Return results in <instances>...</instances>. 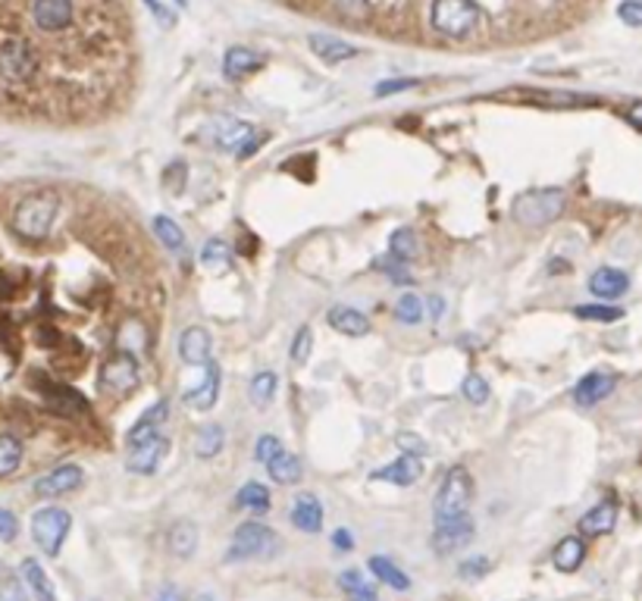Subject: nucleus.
<instances>
[{"label":"nucleus","mask_w":642,"mask_h":601,"mask_svg":"<svg viewBox=\"0 0 642 601\" xmlns=\"http://www.w3.org/2000/svg\"><path fill=\"white\" fill-rule=\"evenodd\" d=\"M122 0H0V107L72 110L122 72Z\"/></svg>","instance_id":"f257e3e1"},{"label":"nucleus","mask_w":642,"mask_h":601,"mask_svg":"<svg viewBox=\"0 0 642 601\" xmlns=\"http://www.w3.org/2000/svg\"><path fill=\"white\" fill-rule=\"evenodd\" d=\"M470 498H474V482H470V473L464 467H452L442 480L439 491H436V520L442 517H464L470 508Z\"/></svg>","instance_id":"f03ea898"},{"label":"nucleus","mask_w":642,"mask_h":601,"mask_svg":"<svg viewBox=\"0 0 642 601\" xmlns=\"http://www.w3.org/2000/svg\"><path fill=\"white\" fill-rule=\"evenodd\" d=\"M60 210V201L53 195H35L25 197L16 207V216H13V225L16 232H23L25 238H44L53 225V216Z\"/></svg>","instance_id":"7ed1b4c3"},{"label":"nucleus","mask_w":642,"mask_h":601,"mask_svg":"<svg viewBox=\"0 0 642 601\" xmlns=\"http://www.w3.org/2000/svg\"><path fill=\"white\" fill-rule=\"evenodd\" d=\"M429 19L433 25L448 38H467L474 32L476 19V6L470 0H433V10H429Z\"/></svg>","instance_id":"20e7f679"},{"label":"nucleus","mask_w":642,"mask_h":601,"mask_svg":"<svg viewBox=\"0 0 642 601\" xmlns=\"http://www.w3.org/2000/svg\"><path fill=\"white\" fill-rule=\"evenodd\" d=\"M279 551V536L264 523H242L232 536L229 561H244V558H270Z\"/></svg>","instance_id":"39448f33"},{"label":"nucleus","mask_w":642,"mask_h":601,"mask_svg":"<svg viewBox=\"0 0 642 601\" xmlns=\"http://www.w3.org/2000/svg\"><path fill=\"white\" fill-rule=\"evenodd\" d=\"M564 210V191H530L514 204V220L523 225H549Z\"/></svg>","instance_id":"423d86ee"},{"label":"nucleus","mask_w":642,"mask_h":601,"mask_svg":"<svg viewBox=\"0 0 642 601\" xmlns=\"http://www.w3.org/2000/svg\"><path fill=\"white\" fill-rule=\"evenodd\" d=\"M70 526H72V517L66 514L63 508H44L32 517V536H35L38 549L53 558L60 555L63 539L70 536Z\"/></svg>","instance_id":"0eeeda50"},{"label":"nucleus","mask_w":642,"mask_h":601,"mask_svg":"<svg viewBox=\"0 0 642 601\" xmlns=\"http://www.w3.org/2000/svg\"><path fill=\"white\" fill-rule=\"evenodd\" d=\"M101 386H104L107 392H116V395L132 392V388L139 386V360H135L126 348L116 351L113 358L101 367Z\"/></svg>","instance_id":"6e6552de"},{"label":"nucleus","mask_w":642,"mask_h":601,"mask_svg":"<svg viewBox=\"0 0 642 601\" xmlns=\"http://www.w3.org/2000/svg\"><path fill=\"white\" fill-rule=\"evenodd\" d=\"M474 520L470 514L464 517H442L436 520L433 529V549L436 551H452V549H464V545L474 542Z\"/></svg>","instance_id":"1a4fd4ad"},{"label":"nucleus","mask_w":642,"mask_h":601,"mask_svg":"<svg viewBox=\"0 0 642 601\" xmlns=\"http://www.w3.org/2000/svg\"><path fill=\"white\" fill-rule=\"evenodd\" d=\"M614 386H618V376L614 373H586L583 379L573 386V401H577L580 407H592L599 405V401H605L608 395L614 392Z\"/></svg>","instance_id":"9d476101"},{"label":"nucleus","mask_w":642,"mask_h":601,"mask_svg":"<svg viewBox=\"0 0 642 601\" xmlns=\"http://www.w3.org/2000/svg\"><path fill=\"white\" fill-rule=\"evenodd\" d=\"M167 451H169V442L163 439V435H157V439L129 451L126 467L132 470V473H139V476H151V473H157V467H160L163 457H167Z\"/></svg>","instance_id":"9b49d317"},{"label":"nucleus","mask_w":642,"mask_h":601,"mask_svg":"<svg viewBox=\"0 0 642 601\" xmlns=\"http://www.w3.org/2000/svg\"><path fill=\"white\" fill-rule=\"evenodd\" d=\"M167 416H169V405H167V401H157L154 407H148V411L139 416V423L129 429V435H126L129 448H139V445H145V442L157 439L160 426H167Z\"/></svg>","instance_id":"f8f14e48"},{"label":"nucleus","mask_w":642,"mask_h":601,"mask_svg":"<svg viewBox=\"0 0 642 601\" xmlns=\"http://www.w3.org/2000/svg\"><path fill=\"white\" fill-rule=\"evenodd\" d=\"M251 135H254V129H251L248 122H238V119L216 122V145L226 150H238V157L254 154L257 141H251Z\"/></svg>","instance_id":"ddd939ff"},{"label":"nucleus","mask_w":642,"mask_h":601,"mask_svg":"<svg viewBox=\"0 0 642 601\" xmlns=\"http://www.w3.org/2000/svg\"><path fill=\"white\" fill-rule=\"evenodd\" d=\"M423 476V461L417 454H401L395 463H388V467H382L373 473V480L379 482H388V486H414L417 480Z\"/></svg>","instance_id":"4468645a"},{"label":"nucleus","mask_w":642,"mask_h":601,"mask_svg":"<svg viewBox=\"0 0 642 601\" xmlns=\"http://www.w3.org/2000/svg\"><path fill=\"white\" fill-rule=\"evenodd\" d=\"M79 486H81V467L66 463V467H57L47 476H41V480L35 482V491L44 498H57V495H66V491H72Z\"/></svg>","instance_id":"2eb2a0df"},{"label":"nucleus","mask_w":642,"mask_h":601,"mask_svg":"<svg viewBox=\"0 0 642 601\" xmlns=\"http://www.w3.org/2000/svg\"><path fill=\"white\" fill-rule=\"evenodd\" d=\"M630 289V276L624 270H614V266H602L589 276V291L602 300H614Z\"/></svg>","instance_id":"dca6fc26"},{"label":"nucleus","mask_w":642,"mask_h":601,"mask_svg":"<svg viewBox=\"0 0 642 601\" xmlns=\"http://www.w3.org/2000/svg\"><path fill=\"white\" fill-rule=\"evenodd\" d=\"M216 395H220V367L207 364L204 370V379L197 382V388L186 392V405L191 411H210L216 405Z\"/></svg>","instance_id":"f3484780"},{"label":"nucleus","mask_w":642,"mask_h":601,"mask_svg":"<svg viewBox=\"0 0 642 601\" xmlns=\"http://www.w3.org/2000/svg\"><path fill=\"white\" fill-rule=\"evenodd\" d=\"M179 354L188 367H207L210 364V336L201 326H191L179 339Z\"/></svg>","instance_id":"a211bd4d"},{"label":"nucleus","mask_w":642,"mask_h":601,"mask_svg":"<svg viewBox=\"0 0 642 601\" xmlns=\"http://www.w3.org/2000/svg\"><path fill=\"white\" fill-rule=\"evenodd\" d=\"M292 523L304 532H320V526H323V504H320L311 491H302V495L292 501Z\"/></svg>","instance_id":"6ab92c4d"},{"label":"nucleus","mask_w":642,"mask_h":601,"mask_svg":"<svg viewBox=\"0 0 642 601\" xmlns=\"http://www.w3.org/2000/svg\"><path fill=\"white\" fill-rule=\"evenodd\" d=\"M614 526H618V504L614 501L596 504V508L580 517V529H583L586 536H608Z\"/></svg>","instance_id":"aec40b11"},{"label":"nucleus","mask_w":642,"mask_h":601,"mask_svg":"<svg viewBox=\"0 0 642 601\" xmlns=\"http://www.w3.org/2000/svg\"><path fill=\"white\" fill-rule=\"evenodd\" d=\"M583 561H586V542L580 536L561 539V542L555 545V551H551V564H555V570H561V573L580 570Z\"/></svg>","instance_id":"412c9836"},{"label":"nucleus","mask_w":642,"mask_h":601,"mask_svg":"<svg viewBox=\"0 0 642 601\" xmlns=\"http://www.w3.org/2000/svg\"><path fill=\"white\" fill-rule=\"evenodd\" d=\"M330 326L336 332H341V336H354V339H360V336L370 332V320H367L360 310L345 307V304H339V307H332L330 310Z\"/></svg>","instance_id":"4be33fe9"},{"label":"nucleus","mask_w":642,"mask_h":601,"mask_svg":"<svg viewBox=\"0 0 642 601\" xmlns=\"http://www.w3.org/2000/svg\"><path fill=\"white\" fill-rule=\"evenodd\" d=\"M264 66V57L257 51H244V47H232L223 60V70H226L229 79H242V75H251Z\"/></svg>","instance_id":"5701e85b"},{"label":"nucleus","mask_w":642,"mask_h":601,"mask_svg":"<svg viewBox=\"0 0 642 601\" xmlns=\"http://www.w3.org/2000/svg\"><path fill=\"white\" fill-rule=\"evenodd\" d=\"M23 579H25V586L32 589V596H35V601H57V592H53V583L47 579V573L41 570V564L38 561H23Z\"/></svg>","instance_id":"b1692460"},{"label":"nucleus","mask_w":642,"mask_h":601,"mask_svg":"<svg viewBox=\"0 0 642 601\" xmlns=\"http://www.w3.org/2000/svg\"><path fill=\"white\" fill-rule=\"evenodd\" d=\"M370 573H373L377 579H382V583H386L388 589H398V592H407V589H411V579L405 577V570H401L398 564L388 561V558H382V555L370 558Z\"/></svg>","instance_id":"393cba45"},{"label":"nucleus","mask_w":642,"mask_h":601,"mask_svg":"<svg viewBox=\"0 0 642 601\" xmlns=\"http://www.w3.org/2000/svg\"><path fill=\"white\" fill-rule=\"evenodd\" d=\"M195 549H197V526L188 520L176 523L173 529H169V551H173L176 558H191Z\"/></svg>","instance_id":"a878e982"},{"label":"nucleus","mask_w":642,"mask_h":601,"mask_svg":"<svg viewBox=\"0 0 642 601\" xmlns=\"http://www.w3.org/2000/svg\"><path fill=\"white\" fill-rule=\"evenodd\" d=\"M266 470H270L273 480L283 482V486H292V482L302 480V461H298L295 454H289V451H283L279 457H273V461L266 463Z\"/></svg>","instance_id":"bb28decb"},{"label":"nucleus","mask_w":642,"mask_h":601,"mask_svg":"<svg viewBox=\"0 0 642 601\" xmlns=\"http://www.w3.org/2000/svg\"><path fill=\"white\" fill-rule=\"evenodd\" d=\"M311 47L323 60H330V63H339V60H348V57H354V53H358L351 44H345V41H339V38H332V35H313Z\"/></svg>","instance_id":"cd10ccee"},{"label":"nucleus","mask_w":642,"mask_h":601,"mask_svg":"<svg viewBox=\"0 0 642 601\" xmlns=\"http://www.w3.org/2000/svg\"><path fill=\"white\" fill-rule=\"evenodd\" d=\"M223 426H216V423H210V426H201L197 429V435H195V451H197V457H214V454H220L223 451Z\"/></svg>","instance_id":"c85d7f7f"},{"label":"nucleus","mask_w":642,"mask_h":601,"mask_svg":"<svg viewBox=\"0 0 642 601\" xmlns=\"http://www.w3.org/2000/svg\"><path fill=\"white\" fill-rule=\"evenodd\" d=\"M238 508L264 514V510H270V491L261 482H248V486H242V491H238Z\"/></svg>","instance_id":"c756f323"},{"label":"nucleus","mask_w":642,"mask_h":601,"mask_svg":"<svg viewBox=\"0 0 642 601\" xmlns=\"http://www.w3.org/2000/svg\"><path fill=\"white\" fill-rule=\"evenodd\" d=\"M154 232L169 251H182L186 248V232L179 229V223H173L169 216H154Z\"/></svg>","instance_id":"7c9ffc66"},{"label":"nucleus","mask_w":642,"mask_h":601,"mask_svg":"<svg viewBox=\"0 0 642 601\" xmlns=\"http://www.w3.org/2000/svg\"><path fill=\"white\" fill-rule=\"evenodd\" d=\"M229 248L220 242V238H210L207 244H204V251H201V263L207 266V270H216V272H223V270H229Z\"/></svg>","instance_id":"2f4dec72"},{"label":"nucleus","mask_w":642,"mask_h":601,"mask_svg":"<svg viewBox=\"0 0 642 601\" xmlns=\"http://www.w3.org/2000/svg\"><path fill=\"white\" fill-rule=\"evenodd\" d=\"M23 461V445L13 435H0V476H10Z\"/></svg>","instance_id":"473e14b6"},{"label":"nucleus","mask_w":642,"mask_h":601,"mask_svg":"<svg viewBox=\"0 0 642 601\" xmlns=\"http://www.w3.org/2000/svg\"><path fill=\"white\" fill-rule=\"evenodd\" d=\"M388 251H392V257H398V261H407V257L417 254V235L414 229H398L392 235V242H388Z\"/></svg>","instance_id":"72a5a7b5"},{"label":"nucleus","mask_w":642,"mask_h":601,"mask_svg":"<svg viewBox=\"0 0 642 601\" xmlns=\"http://www.w3.org/2000/svg\"><path fill=\"white\" fill-rule=\"evenodd\" d=\"M395 317H398L401 323H407V326L420 323L423 320V300L417 295H401L398 304H395Z\"/></svg>","instance_id":"f704fd0d"},{"label":"nucleus","mask_w":642,"mask_h":601,"mask_svg":"<svg viewBox=\"0 0 642 601\" xmlns=\"http://www.w3.org/2000/svg\"><path fill=\"white\" fill-rule=\"evenodd\" d=\"M248 388H251V398H254L257 405H270L273 392H276V373H257Z\"/></svg>","instance_id":"c9c22d12"},{"label":"nucleus","mask_w":642,"mask_h":601,"mask_svg":"<svg viewBox=\"0 0 642 601\" xmlns=\"http://www.w3.org/2000/svg\"><path fill=\"white\" fill-rule=\"evenodd\" d=\"M573 313H577L580 320H599V323H614V320L624 317V310H618V307H605V304H583Z\"/></svg>","instance_id":"e433bc0d"},{"label":"nucleus","mask_w":642,"mask_h":601,"mask_svg":"<svg viewBox=\"0 0 642 601\" xmlns=\"http://www.w3.org/2000/svg\"><path fill=\"white\" fill-rule=\"evenodd\" d=\"M373 266L382 270V272H388V279H392L395 285H411L414 282V276L407 272L405 261H398V257H382V261H377Z\"/></svg>","instance_id":"4c0bfd02"},{"label":"nucleus","mask_w":642,"mask_h":601,"mask_svg":"<svg viewBox=\"0 0 642 601\" xmlns=\"http://www.w3.org/2000/svg\"><path fill=\"white\" fill-rule=\"evenodd\" d=\"M461 392H464V398H467L470 405H483V401H489V382L483 379V376L470 373L467 379H464Z\"/></svg>","instance_id":"58836bf2"},{"label":"nucleus","mask_w":642,"mask_h":601,"mask_svg":"<svg viewBox=\"0 0 642 601\" xmlns=\"http://www.w3.org/2000/svg\"><path fill=\"white\" fill-rule=\"evenodd\" d=\"M311 348H313V336H311V329L304 326V329H298L295 341H292V360H295V364H307Z\"/></svg>","instance_id":"ea45409f"},{"label":"nucleus","mask_w":642,"mask_h":601,"mask_svg":"<svg viewBox=\"0 0 642 601\" xmlns=\"http://www.w3.org/2000/svg\"><path fill=\"white\" fill-rule=\"evenodd\" d=\"M283 451H285V448H283V442H279L276 435H264V439L257 442V448H254V457H257V461H261L264 467H266V463H270L273 457L283 454Z\"/></svg>","instance_id":"a19ab883"},{"label":"nucleus","mask_w":642,"mask_h":601,"mask_svg":"<svg viewBox=\"0 0 642 601\" xmlns=\"http://www.w3.org/2000/svg\"><path fill=\"white\" fill-rule=\"evenodd\" d=\"M489 567H492L489 558H467V561L461 564V577L464 579H480V577H486L489 573Z\"/></svg>","instance_id":"79ce46f5"},{"label":"nucleus","mask_w":642,"mask_h":601,"mask_svg":"<svg viewBox=\"0 0 642 601\" xmlns=\"http://www.w3.org/2000/svg\"><path fill=\"white\" fill-rule=\"evenodd\" d=\"M16 532H19L16 517H13L6 508H0V542H13V539H16Z\"/></svg>","instance_id":"37998d69"},{"label":"nucleus","mask_w":642,"mask_h":601,"mask_svg":"<svg viewBox=\"0 0 642 601\" xmlns=\"http://www.w3.org/2000/svg\"><path fill=\"white\" fill-rule=\"evenodd\" d=\"M618 13H620V19H624L627 25H642V4L639 0H627Z\"/></svg>","instance_id":"c03bdc74"},{"label":"nucleus","mask_w":642,"mask_h":601,"mask_svg":"<svg viewBox=\"0 0 642 601\" xmlns=\"http://www.w3.org/2000/svg\"><path fill=\"white\" fill-rule=\"evenodd\" d=\"M0 601H29V596H25V589L19 583H10L0 592Z\"/></svg>","instance_id":"a18cd8bd"},{"label":"nucleus","mask_w":642,"mask_h":601,"mask_svg":"<svg viewBox=\"0 0 642 601\" xmlns=\"http://www.w3.org/2000/svg\"><path fill=\"white\" fill-rule=\"evenodd\" d=\"M398 445H401V448H411V451H405V454H417V457L426 454V445H423L420 439H414V435H401Z\"/></svg>","instance_id":"49530a36"},{"label":"nucleus","mask_w":642,"mask_h":601,"mask_svg":"<svg viewBox=\"0 0 642 601\" xmlns=\"http://www.w3.org/2000/svg\"><path fill=\"white\" fill-rule=\"evenodd\" d=\"M332 545H336L339 551H348L354 545V539H351V532L348 529H339V532H332Z\"/></svg>","instance_id":"de8ad7c7"},{"label":"nucleus","mask_w":642,"mask_h":601,"mask_svg":"<svg viewBox=\"0 0 642 601\" xmlns=\"http://www.w3.org/2000/svg\"><path fill=\"white\" fill-rule=\"evenodd\" d=\"M414 81H386V85H379L377 91L379 94H388V91H405V88H411Z\"/></svg>","instance_id":"09e8293b"},{"label":"nucleus","mask_w":642,"mask_h":601,"mask_svg":"<svg viewBox=\"0 0 642 601\" xmlns=\"http://www.w3.org/2000/svg\"><path fill=\"white\" fill-rule=\"evenodd\" d=\"M351 601H379L377 598V592L370 589V583L364 586V589H358V592H351Z\"/></svg>","instance_id":"8fccbe9b"},{"label":"nucleus","mask_w":642,"mask_h":601,"mask_svg":"<svg viewBox=\"0 0 642 601\" xmlns=\"http://www.w3.org/2000/svg\"><path fill=\"white\" fill-rule=\"evenodd\" d=\"M627 119H630V122H637V126H642V104L630 107V110H627Z\"/></svg>","instance_id":"3c124183"},{"label":"nucleus","mask_w":642,"mask_h":601,"mask_svg":"<svg viewBox=\"0 0 642 601\" xmlns=\"http://www.w3.org/2000/svg\"><path fill=\"white\" fill-rule=\"evenodd\" d=\"M157 601H182V596H179L176 589H163L160 598H157Z\"/></svg>","instance_id":"603ef678"},{"label":"nucleus","mask_w":642,"mask_h":601,"mask_svg":"<svg viewBox=\"0 0 642 601\" xmlns=\"http://www.w3.org/2000/svg\"><path fill=\"white\" fill-rule=\"evenodd\" d=\"M429 310H433V317H439V313H442V298H429Z\"/></svg>","instance_id":"864d4df0"},{"label":"nucleus","mask_w":642,"mask_h":601,"mask_svg":"<svg viewBox=\"0 0 642 601\" xmlns=\"http://www.w3.org/2000/svg\"><path fill=\"white\" fill-rule=\"evenodd\" d=\"M204 601H210V598H204Z\"/></svg>","instance_id":"5fc2aeb1"}]
</instances>
